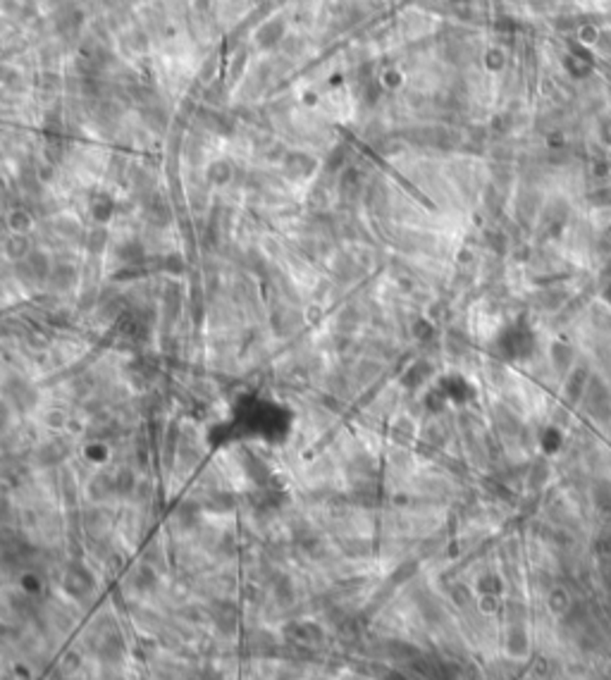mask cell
<instances>
[{"label": "cell", "mask_w": 611, "mask_h": 680, "mask_svg": "<svg viewBox=\"0 0 611 680\" xmlns=\"http://www.w3.org/2000/svg\"><path fill=\"white\" fill-rule=\"evenodd\" d=\"M63 590L65 595L74 599V602H86L89 597L96 592V581H93L91 571L84 566V564H70V566L65 568L63 573Z\"/></svg>", "instance_id": "7a4b0ae2"}, {"label": "cell", "mask_w": 611, "mask_h": 680, "mask_svg": "<svg viewBox=\"0 0 611 680\" xmlns=\"http://www.w3.org/2000/svg\"><path fill=\"white\" fill-rule=\"evenodd\" d=\"M285 635L287 645L297 647V650H320V647L325 645V631H323V625H318L315 621H289L285 625Z\"/></svg>", "instance_id": "6da1fadb"}, {"label": "cell", "mask_w": 611, "mask_h": 680, "mask_svg": "<svg viewBox=\"0 0 611 680\" xmlns=\"http://www.w3.org/2000/svg\"><path fill=\"white\" fill-rule=\"evenodd\" d=\"M208 618L215 625V631L220 633L225 640H232L237 631L242 628V609L229 599H215L208 607Z\"/></svg>", "instance_id": "3957f363"}, {"label": "cell", "mask_w": 611, "mask_h": 680, "mask_svg": "<svg viewBox=\"0 0 611 680\" xmlns=\"http://www.w3.org/2000/svg\"><path fill=\"white\" fill-rule=\"evenodd\" d=\"M129 585H132V590H136L139 595H149V592H153V590L158 588L156 571L151 566H139L134 573H132Z\"/></svg>", "instance_id": "277c9868"}]
</instances>
